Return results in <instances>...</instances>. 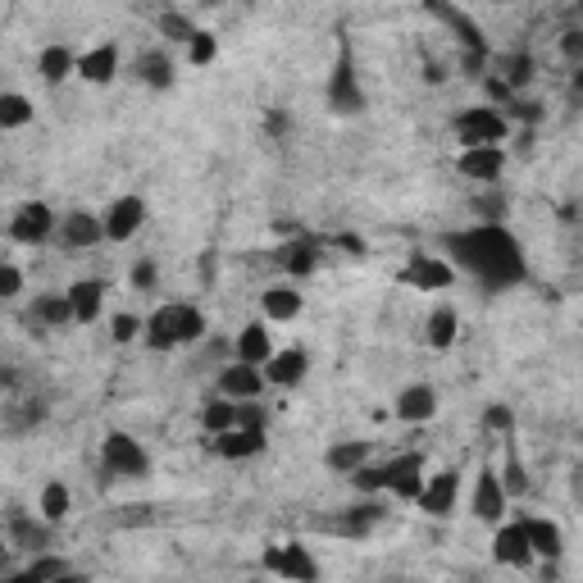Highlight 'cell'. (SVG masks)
Here are the masks:
<instances>
[{
  "instance_id": "cell-25",
  "label": "cell",
  "mask_w": 583,
  "mask_h": 583,
  "mask_svg": "<svg viewBox=\"0 0 583 583\" xmlns=\"http://www.w3.org/2000/svg\"><path fill=\"white\" fill-rule=\"evenodd\" d=\"M56 233H60V242H64L69 251H92V246L106 242V233H100V215H92V210H73V215H64Z\"/></svg>"
},
{
  "instance_id": "cell-9",
  "label": "cell",
  "mask_w": 583,
  "mask_h": 583,
  "mask_svg": "<svg viewBox=\"0 0 583 583\" xmlns=\"http://www.w3.org/2000/svg\"><path fill=\"white\" fill-rule=\"evenodd\" d=\"M56 228H60V215L46 206V201H23V206L14 210L10 219V238L19 246H46L50 238H56Z\"/></svg>"
},
{
  "instance_id": "cell-23",
  "label": "cell",
  "mask_w": 583,
  "mask_h": 583,
  "mask_svg": "<svg viewBox=\"0 0 583 583\" xmlns=\"http://www.w3.org/2000/svg\"><path fill=\"white\" fill-rule=\"evenodd\" d=\"M50 529L56 524H46L41 515H23V511H14L10 520H5V543L10 547H19V551H46L50 547Z\"/></svg>"
},
{
  "instance_id": "cell-50",
  "label": "cell",
  "mask_w": 583,
  "mask_h": 583,
  "mask_svg": "<svg viewBox=\"0 0 583 583\" xmlns=\"http://www.w3.org/2000/svg\"><path fill=\"white\" fill-rule=\"evenodd\" d=\"M5 547L10 543H5V529H0V570H5Z\"/></svg>"
},
{
  "instance_id": "cell-31",
  "label": "cell",
  "mask_w": 583,
  "mask_h": 583,
  "mask_svg": "<svg viewBox=\"0 0 583 583\" xmlns=\"http://www.w3.org/2000/svg\"><path fill=\"white\" fill-rule=\"evenodd\" d=\"M456 338H461V315H456L451 306H434L424 319V342L434 351H451Z\"/></svg>"
},
{
  "instance_id": "cell-15",
  "label": "cell",
  "mask_w": 583,
  "mask_h": 583,
  "mask_svg": "<svg viewBox=\"0 0 583 583\" xmlns=\"http://www.w3.org/2000/svg\"><path fill=\"white\" fill-rule=\"evenodd\" d=\"M260 311H265V324H292L306 311V292H301L292 278H278L260 292Z\"/></svg>"
},
{
  "instance_id": "cell-27",
  "label": "cell",
  "mask_w": 583,
  "mask_h": 583,
  "mask_svg": "<svg viewBox=\"0 0 583 583\" xmlns=\"http://www.w3.org/2000/svg\"><path fill=\"white\" fill-rule=\"evenodd\" d=\"M73 64H78V50L64 46V41H50V46H41V56H37V78L46 87H60V83L73 78Z\"/></svg>"
},
{
  "instance_id": "cell-6",
  "label": "cell",
  "mask_w": 583,
  "mask_h": 583,
  "mask_svg": "<svg viewBox=\"0 0 583 583\" xmlns=\"http://www.w3.org/2000/svg\"><path fill=\"white\" fill-rule=\"evenodd\" d=\"M146 219H150V210H146V196H137V192H123V196H114L106 210H100V233H106V242H114V246H123V242H133L142 228H146Z\"/></svg>"
},
{
  "instance_id": "cell-14",
  "label": "cell",
  "mask_w": 583,
  "mask_h": 583,
  "mask_svg": "<svg viewBox=\"0 0 583 583\" xmlns=\"http://www.w3.org/2000/svg\"><path fill=\"white\" fill-rule=\"evenodd\" d=\"M73 78H83V83H92V87H110V83L119 78V46H114V41H96L92 50H78Z\"/></svg>"
},
{
  "instance_id": "cell-32",
  "label": "cell",
  "mask_w": 583,
  "mask_h": 583,
  "mask_svg": "<svg viewBox=\"0 0 583 583\" xmlns=\"http://www.w3.org/2000/svg\"><path fill=\"white\" fill-rule=\"evenodd\" d=\"M369 442L365 438H342V442H333L324 451V470H333V474H351V470H361L365 461H369Z\"/></svg>"
},
{
  "instance_id": "cell-24",
  "label": "cell",
  "mask_w": 583,
  "mask_h": 583,
  "mask_svg": "<svg viewBox=\"0 0 583 583\" xmlns=\"http://www.w3.org/2000/svg\"><path fill=\"white\" fill-rule=\"evenodd\" d=\"M265 392V374L260 365H246V361H233L219 369V397H233V401H251Z\"/></svg>"
},
{
  "instance_id": "cell-33",
  "label": "cell",
  "mask_w": 583,
  "mask_h": 583,
  "mask_svg": "<svg viewBox=\"0 0 583 583\" xmlns=\"http://www.w3.org/2000/svg\"><path fill=\"white\" fill-rule=\"evenodd\" d=\"M69 511H73V493H69V484H64V478H50V484L41 488V497H37V515H41L46 524H64Z\"/></svg>"
},
{
  "instance_id": "cell-40",
  "label": "cell",
  "mask_w": 583,
  "mask_h": 583,
  "mask_svg": "<svg viewBox=\"0 0 583 583\" xmlns=\"http://www.w3.org/2000/svg\"><path fill=\"white\" fill-rule=\"evenodd\" d=\"M156 28H160V37H165L169 46H183V41L196 33V19L183 14V10H165V14L156 19Z\"/></svg>"
},
{
  "instance_id": "cell-11",
  "label": "cell",
  "mask_w": 583,
  "mask_h": 583,
  "mask_svg": "<svg viewBox=\"0 0 583 583\" xmlns=\"http://www.w3.org/2000/svg\"><path fill=\"white\" fill-rule=\"evenodd\" d=\"M415 506L434 520H451L456 506H461V470H442V474H424V488Z\"/></svg>"
},
{
  "instance_id": "cell-48",
  "label": "cell",
  "mask_w": 583,
  "mask_h": 583,
  "mask_svg": "<svg viewBox=\"0 0 583 583\" xmlns=\"http://www.w3.org/2000/svg\"><path fill=\"white\" fill-rule=\"evenodd\" d=\"M561 50H566V60H570V64H579V60H583V33H579V28L561 33Z\"/></svg>"
},
{
  "instance_id": "cell-8",
  "label": "cell",
  "mask_w": 583,
  "mask_h": 583,
  "mask_svg": "<svg viewBox=\"0 0 583 583\" xmlns=\"http://www.w3.org/2000/svg\"><path fill=\"white\" fill-rule=\"evenodd\" d=\"M506 146L497 142H484V146H461V156H456V173H461L465 183H478V187H493L501 173H506Z\"/></svg>"
},
{
  "instance_id": "cell-21",
  "label": "cell",
  "mask_w": 583,
  "mask_h": 583,
  "mask_svg": "<svg viewBox=\"0 0 583 583\" xmlns=\"http://www.w3.org/2000/svg\"><path fill=\"white\" fill-rule=\"evenodd\" d=\"M506 506H511V497H506L497 470H484L474 478V520L478 524H497V520H506Z\"/></svg>"
},
{
  "instance_id": "cell-12",
  "label": "cell",
  "mask_w": 583,
  "mask_h": 583,
  "mask_svg": "<svg viewBox=\"0 0 583 583\" xmlns=\"http://www.w3.org/2000/svg\"><path fill=\"white\" fill-rule=\"evenodd\" d=\"M424 488V456L420 451H405V456H392L384 465V493L397 497V501H415Z\"/></svg>"
},
{
  "instance_id": "cell-36",
  "label": "cell",
  "mask_w": 583,
  "mask_h": 583,
  "mask_svg": "<svg viewBox=\"0 0 583 583\" xmlns=\"http://www.w3.org/2000/svg\"><path fill=\"white\" fill-rule=\"evenodd\" d=\"M501 488L511 501H520L529 493V474H524V461H520V451H515V434H506V465H501Z\"/></svg>"
},
{
  "instance_id": "cell-1",
  "label": "cell",
  "mask_w": 583,
  "mask_h": 583,
  "mask_svg": "<svg viewBox=\"0 0 583 583\" xmlns=\"http://www.w3.org/2000/svg\"><path fill=\"white\" fill-rule=\"evenodd\" d=\"M438 251L451 260L456 274L474 278L484 292H511L529 283V256L524 242L511 233L506 223H470V228H451L442 233Z\"/></svg>"
},
{
  "instance_id": "cell-13",
  "label": "cell",
  "mask_w": 583,
  "mask_h": 583,
  "mask_svg": "<svg viewBox=\"0 0 583 583\" xmlns=\"http://www.w3.org/2000/svg\"><path fill=\"white\" fill-rule=\"evenodd\" d=\"M265 570H269V574H283V579H292V583H315V579H319V561L311 556L306 543L269 547V551H265Z\"/></svg>"
},
{
  "instance_id": "cell-45",
  "label": "cell",
  "mask_w": 583,
  "mask_h": 583,
  "mask_svg": "<svg viewBox=\"0 0 583 583\" xmlns=\"http://www.w3.org/2000/svg\"><path fill=\"white\" fill-rule=\"evenodd\" d=\"M238 424H242V428H265V424H269V411L260 405V397L238 401Z\"/></svg>"
},
{
  "instance_id": "cell-42",
  "label": "cell",
  "mask_w": 583,
  "mask_h": 583,
  "mask_svg": "<svg viewBox=\"0 0 583 583\" xmlns=\"http://www.w3.org/2000/svg\"><path fill=\"white\" fill-rule=\"evenodd\" d=\"M484 428H488V434H497V438L515 434V411H511L506 401H493L488 411H484Z\"/></svg>"
},
{
  "instance_id": "cell-46",
  "label": "cell",
  "mask_w": 583,
  "mask_h": 583,
  "mask_svg": "<svg viewBox=\"0 0 583 583\" xmlns=\"http://www.w3.org/2000/svg\"><path fill=\"white\" fill-rule=\"evenodd\" d=\"M23 292V269L10 265V260H0V301H14Z\"/></svg>"
},
{
  "instance_id": "cell-10",
  "label": "cell",
  "mask_w": 583,
  "mask_h": 583,
  "mask_svg": "<svg viewBox=\"0 0 583 583\" xmlns=\"http://www.w3.org/2000/svg\"><path fill=\"white\" fill-rule=\"evenodd\" d=\"M260 374H265V388L292 392V388L306 384V374H311V351H306V347H274L269 361L260 365Z\"/></svg>"
},
{
  "instance_id": "cell-29",
  "label": "cell",
  "mask_w": 583,
  "mask_h": 583,
  "mask_svg": "<svg viewBox=\"0 0 583 583\" xmlns=\"http://www.w3.org/2000/svg\"><path fill=\"white\" fill-rule=\"evenodd\" d=\"M274 351V338H269V324L265 319H251L242 324V333L233 342V361H246V365H265Z\"/></svg>"
},
{
  "instance_id": "cell-41",
  "label": "cell",
  "mask_w": 583,
  "mask_h": 583,
  "mask_svg": "<svg viewBox=\"0 0 583 583\" xmlns=\"http://www.w3.org/2000/svg\"><path fill=\"white\" fill-rule=\"evenodd\" d=\"M347 484L356 488L361 497H378V493H384V465H369V461H365L361 470L347 474Z\"/></svg>"
},
{
  "instance_id": "cell-2",
  "label": "cell",
  "mask_w": 583,
  "mask_h": 583,
  "mask_svg": "<svg viewBox=\"0 0 583 583\" xmlns=\"http://www.w3.org/2000/svg\"><path fill=\"white\" fill-rule=\"evenodd\" d=\"M206 328L210 319L196 301H165V306H156L142 319V342L150 351H179V347H196L206 338Z\"/></svg>"
},
{
  "instance_id": "cell-34",
  "label": "cell",
  "mask_w": 583,
  "mask_h": 583,
  "mask_svg": "<svg viewBox=\"0 0 583 583\" xmlns=\"http://www.w3.org/2000/svg\"><path fill=\"white\" fill-rule=\"evenodd\" d=\"M37 119V106L23 92H0V133H19Z\"/></svg>"
},
{
  "instance_id": "cell-35",
  "label": "cell",
  "mask_w": 583,
  "mask_h": 583,
  "mask_svg": "<svg viewBox=\"0 0 583 583\" xmlns=\"http://www.w3.org/2000/svg\"><path fill=\"white\" fill-rule=\"evenodd\" d=\"M238 424V401L233 397H206V405H201V428H206V438L210 434H223V428H233Z\"/></svg>"
},
{
  "instance_id": "cell-37",
  "label": "cell",
  "mask_w": 583,
  "mask_h": 583,
  "mask_svg": "<svg viewBox=\"0 0 583 583\" xmlns=\"http://www.w3.org/2000/svg\"><path fill=\"white\" fill-rule=\"evenodd\" d=\"M506 92H524L529 83H534V56H524V50H515V56H506L501 60V78H497Z\"/></svg>"
},
{
  "instance_id": "cell-19",
  "label": "cell",
  "mask_w": 583,
  "mask_h": 583,
  "mask_svg": "<svg viewBox=\"0 0 583 583\" xmlns=\"http://www.w3.org/2000/svg\"><path fill=\"white\" fill-rule=\"evenodd\" d=\"M274 265L283 269L292 283H301V278H311L315 269H319V246L311 242V238H301V233H292V242H283L274 251Z\"/></svg>"
},
{
  "instance_id": "cell-51",
  "label": "cell",
  "mask_w": 583,
  "mask_h": 583,
  "mask_svg": "<svg viewBox=\"0 0 583 583\" xmlns=\"http://www.w3.org/2000/svg\"><path fill=\"white\" fill-rule=\"evenodd\" d=\"M201 5H219V0H201Z\"/></svg>"
},
{
  "instance_id": "cell-38",
  "label": "cell",
  "mask_w": 583,
  "mask_h": 583,
  "mask_svg": "<svg viewBox=\"0 0 583 583\" xmlns=\"http://www.w3.org/2000/svg\"><path fill=\"white\" fill-rule=\"evenodd\" d=\"M183 56H187L192 69H210V64L219 60V37H215L210 28H196V33L183 41Z\"/></svg>"
},
{
  "instance_id": "cell-22",
  "label": "cell",
  "mask_w": 583,
  "mask_h": 583,
  "mask_svg": "<svg viewBox=\"0 0 583 583\" xmlns=\"http://www.w3.org/2000/svg\"><path fill=\"white\" fill-rule=\"evenodd\" d=\"M520 524H524L529 551L543 556V561H561V551H566V534H561V524L547 520V515H520Z\"/></svg>"
},
{
  "instance_id": "cell-7",
  "label": "cell",
  "mask_w": 583,
  "mask_h": 583,
  "mask_svg": "<svg viewBox=\"0 0 583 583\" xmlns=\"http://www.w3.org/2000/svg\"><path fill=\"white\" fill-rule=\"evenodd\" d=\"M397 283L415 288V292H447L456 283V269H451V260L442 256V251H438V256H434V251H415V256L401 265Z\"/></svg>"
},
{
  "instance_id": "cell-18",
  "label": "cell",
  "mask_w": 583,
  "mask_h": 583,
  "mask_svg": "<svg viewBox=\"0 0 583 583\" xmlns=\"http://www.w3.org/2000/svg\"><path fill=\"white\" fill-rule=\"evenodd\" d=\"M392 415L401 424H428L438 415V388L428 384H405L397 397H392Z\"/></svg>"
},
{
  "instance_id": "cell-16",
  "label": "cell",
  "mask_w": 583,
  "mask_h": 583,
  "mask_svg": "<svg viewBox=\"0 0 583 583\" xmlns=\"http://www.w3.org/2000/svg\"><path fill=\"white\" fill-rule=\"evenodd\" d=\"M493 561L497 566H511V570H524L534 561L529 551V538H524V524L520 520H497L493 524Z\"/></svg>"
},
{
  "instance_id": "cell-47",
  "label": "cell",
  "mask_w": 583,
  "mask_h": 583,
  "mask_svg": "<svg viewBox=\"0 0 583 583\" xmlns=\"http://www.w3.org/2000/svg\"><path fill=\"white\" fill-rule=\"evenodd\" d=\"M474 215H478V223H501L506 201L501 196H474Z\"/></svg>"
},
{
  "instance_id": "cell-5",
  "label": "cell",
  "mask_w": 583,
  "mask_h": 583,
  "mask_svg": "<svg viewBox=\"0 0 583 583\" xmlns=\"http://www.w3.org/2000/svg\"><path fill=\"white\" fill-rule=\"evenodd\" d=\"M451 133L461 146H484V142H506L511 137V119H506L497 106H470L451 119Z\"/></svg>"
},
{
  "instance_id": "cell-20",
  "label": "cell",
  "mask_w": 583,
  "mask_h": 583,
  "mask_svg": "<svg viewBox=\"0 0 583 583\" xmlns=\"http://www.w3.org/2000/svg\"><path fill=\"white\" fill-rule=\"evenodd\" d=\"M64 296H69L73 324H96V319H100V311H106L110 288L100 283V278H78V283H69V288H64Z\"/></svg>"
},
{
  "instance_id": "cell-26",
  "label": "cell",
  "mask_w": 583,
  "mask_h": 583,
  "mask_svg": "<svg viewBox=\"0 0 583 583\" xmlns=\"http://www.w3.org/2000/svg\"><path fill=\"white\" fill-rule=\"evenodd\" d=\"M378 520H384V506L365 501V506H351V511H338L333 520H319V529H328V534H342V538H365V534H374Z\"/></svg>"
},
{
  "instance_id": "cell-44",
  "label": "cell",
  "mask_w": 583,
  "mask_h": 583,
  "mask_svg": "<svg viewBox=\"0 0 583 583\" xmlns=\"http://www.w3.org/2000/svg\"><path fill=\"white\" fill-rule=\"evenodd\" d=\"M110 338H114V342H137V338H142V319L129 315V311L114 315V319H110Z\"/></svg>"
},
{
  "instance_id": "cell-43",
  "label": "cell",
  "mask_w": 583,
  "mask_h": 583,
  "mask_svg": "<svg viewBox=\"0 0 583 583\" xmlns=\"http://www.w3.org/2000/svg\"><path fill=\"white\" fill-rule=\"evenodd\" d=\"M129 283H133V292H156L160 288V265L150 260V256H142L133 265V274H129Z\"/></svg>"
},
{
  "instance_id": "cell-30",
  "label": "cell",
  "mask_w": 583,
  "mask_h": 583,
  "mask_svg": "<svg viewBox=\"0 0 583 583\" xmlns=\"http://www.w3.org/2000/svg\"><path fill=\"white\" fill-rule=\"evenodd\" d=\"M137 78L150 92H169L173 83H179V64H173L169 50H146V56L137 60Z\"/></svg>"
},
{
  "instance_id": "cell-28",
  "label": "cell",
  "mask_w": 583,
  "mask_h": 583,
  "mask_svg": "<svg viewBox=\"0 0 583 583\" xmlns=\"http://www.w3.org/2000/svg\"><path fill=\"white\" fill-rule=\"evenodd\" d=\"M28 324H37L33 333H46V328H69V324H73L69 296H64V292H41V296H33V306H28Z\"/></svg>"
},
{
  "instance_id": "cell-4",
  "label": "cell",
  "mask_w": 583,
  "mask_h": 583,
  "mask_svg": "<svg viewBox=\"0 0 583 583\" xmlns=\"http://www.w3.org/2000/svg\"><path fill=\"white\" fill-rule=\"evenodd\" d=\"M100 470H106L110 478H146L150 474V451L133 434L110 428V434L100 438Z\"/></svg>"
},
{
  "instance_id": "cell-17",
  "label": "cell",
  "mask_w": 583,
  "mask_h": 583,
  "mask_svg": "<svg viewBox=\"0 0 583 583\" xmlns=\"http://www.w3.org/2000/svg\"><path fill=\"white\" fill-rule=\"evenodd\" d=\"M210 451L219 461H251V456L265 451V428H223V434H210Z\"/></svg>"
},
{
  "instance_id": "cell-39",
  "label": "cell",
  "mask_w": 583,
  "mask_h": 583,
  "mask_svg": "<svg viewBox=\"0 0 583 583\" xmlns=\"http://www.w3.org/2000/svg\"><path fill=\"white\" fill-rule=\"evenodd\" d=\"M73 574V566L64 561V556H50V551H37L33 561H28V570H23L19 579H28V583H50V579H69Z\"/></svg>"
},
{
  "instance_id": "cell-3",
  "label": "cell",
  "mask_w": 583,
  "mask_h": 583,
  "mask_svg": "<svg viewBox=\"0 0 583 583\" xmlns=\"http://www.w3.org/2000/svg\"><path fill=\"white\" fill-rule=\"evenodd\" d=\"M324 100H328V110H333L338 119H356L365 110V83L356 73V50H351L347 37L338 41V60H333V69H328Z\"/></svg>"
},
{
  "instance_id": "cell-49",
  "label": "cell",
  "mask_w": 583,
  "mask_h": 583,
  "mask_svg": "<svg viewBox=\"0 0 583 583\" xmlns=\"http://www.w3.org/2000/svg\"><path fill=\"white\" fill-rule=\"evenodd\" d=\"M265 129H269L274 137H283V133H288V114H283V110H269V114H265Z\"/></svg>"
}]
</instances>
